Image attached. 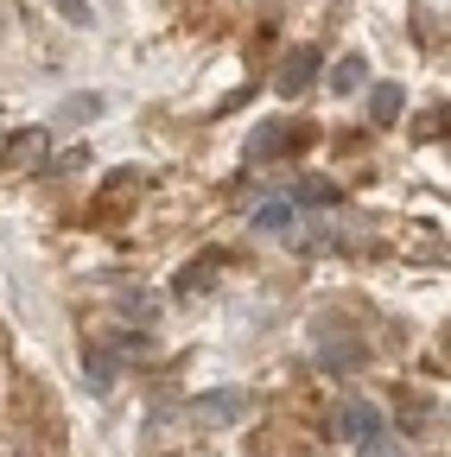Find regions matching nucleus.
I'll return each mask as SVG.
<instances>
[{
  "label": "nucleus",
  "mask_w": 451,
  "mask_h": 457,
  "mask_svg": "<svg viewBox=\"0 0 451 457\" xmlns=\"http://www.w3.org/2000/svg\"><path fill=\"white\" fill-rule=\"evenodd\" d=\"M89 387H115V362H108L102 350H89Z\"/></svg>",
  "instance_id": "5"
},
{
  "label": "nucleus",
  "mask_w": 451,
  "mask_h": 457,
  "mask_svg": "<svg viewBox=\"0 0 451 457\" xmlns=\"http://www.w3.org/2000/svg\"><path fill=\"white\" fill-rule=\"evenodd\" d=\"M45 159V134H20L7 153H0V179H20L26 165H38Z\"/></svg>",
  "instance_id": "1"
},
{
  "label": "nucleus",
  "mask_w": 451,
  "mask_h": 457,
  "mask_svg": "<svg viewBox=\"0 0 451 457\" xmlns=\"http://www.w3.org/2000/svg\"><path fill=\"white\" fill-rule=\"evenodd\" d=\"M312 71H318V51H312V45H299V51L287 57V71H280V89H305V83H312Z\"/></svg>",
  "instance_id": "3"
},
{
  "label": "nucleus",
  "mask_w": 451,
  "mask_h": 457,
  "mask_svg": "<svg viewBox=\"0 0 451 457\" xmlns=\"http://www.w3.org/2000/svg\"><path fill=\"white\" fill-rule=\"evenodd\" d=\"M369 426H375V413L369 407H350V438H369Z\"/></svg>",
  "instance_id": "9"
},
{
  "label": "nucleus",
  "mask_w": 451,
  "mask_h": 457,
  "mask_svg": "<svg viewBox=\"0 0 451 457\" xmlns=\"http://www.w3.org/2000/svg\"><path fill=\"white\" fill-rule=\"evenodd\" d=\"M216 267H222V254H216V248H210V254H197V261H191V267L179 273V293H204Z\"/></svg>",
  "instance_id": "4"
},
{
  "label": "nucleus",
  "mask_w": 451,
  "mask_h": 457,
  "mask_svg": "<svg viewBox=\"0 0 451 457\" xmlns=\"http://www.w3.org/2000/svg\"><path fill=\"white\" fill-rule=\"evenodd\" d=\"M261 228H273V236H293V210H261Z\"/></svg>",
  "instance_id": "7"
},
{
  "label": "nucleus",
  "mask_w": 451,
  "mask_h": 457,
  "mask_svg": "<svg viewBox=\"0 0 451 457\" xmlns=\"http://www.w3.org/2000/svg\"><path fill=\"white\" fill-rule=\"evenodd\" d=\"M337 89H356L363 83V57H344V64H337V77H330Z\"/></svg>",
  "instance_id": "6"
},
{
  "label": "nucleus",
  "mask_w": 451,
  "mask_h": 457,
  "mask_svg": "<svg viewBox=\"0 0 451 457\" xmlns=\"http://www.w3.org/2000/svg\"><path fill=\"white\" fill-rule=\"evenodd\" d=\"M191 413H197V420H242V413H248V394H204Z\"/></svg>",
  "instance_id": "2"
},
{
  "label": "nucleus",
  "mask_w": 451,
  "mask_h": 457,
  "mask_svg": "<svg viewBox=\"0 0 451 457\" xmlns=\"http://www.w3.org/2000/svg\"><path fill=\"white\" fill-rule=\"evenodd\" d=\"M375 114L388 121V114H401V89H375Z\"/></svg>",
  "instance_id": "8"
}]
</instances>
